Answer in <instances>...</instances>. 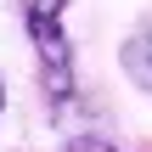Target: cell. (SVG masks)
I'll use <instances>...</instances> for the list:
<instances>
[{
	"instance_id": "6da1fadb",
	"label": "cell",
	"mask_w": 152,
	"mask_h": 152,
	"mask_svg": "<svg viewBox=\"0 0 152 152\" xmlns=\"http://www.w3.org/2000/svg\"><path fill=\"white\" fill-rule=\"evenodd\" d=\"M23 11V28L34 39V56H39V85H45V102L51 113H62L73 102V45H68V0H17Z\"/></svg>"
},
{
	"instance_id": "3957f363",
	"label": "cell",
	"mask_w": 152,
	"mask_h": 152,
	"mask_svg": "<svg viewBox=\"0 0 152 152\" xmlns=\"http://www.w3.org/2000/svg\"><path fill=\"white\" fill-rule=\"evenodd\" d=\"M62 152H113V141H107V135H68Z\"/></svg>"
},
{
	"instance_id": "277c9868",
	"label": "cell",
	"mask_w": 152,
	"mask_h": 152,
	"mask_svg": "<svg viewBox=\"0 0 152 152\" xmlns=\"http://www.w3.org/2000/svg\"><path fill=\"white\" fill-rule=\"evenodd\" d=\"M0 107H6V90H0Z\"/></svg>"
},
{
	"instance_id": "7a4b0ae2",
	"label": "cell",
	"mask_w": 152,
	"mask_h": 152,
	"mask_svg": "<svg viewBox=\"0 0 152 152\" xmlns=\"http://www.w3.org/2000/svg\"><path fill=\"white\" fill-rule=\"evenodd\" d=\"M118 68H124V79H130L141 96H152V28H135V34L118 45Z\"/></svg>"
}]
</instances>
